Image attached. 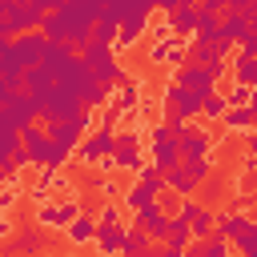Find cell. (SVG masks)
<instances>
[{
  "instance_id": "obj_1",
  "label": "cell",
  "mask_w": 257,
  "mask_h": 257,
  "mask_svg": "<svg viewBox=\"0 0 257 257\" xmlns=\"http://www.w3.org/2000/svg\"><path fill=\"white\" fill-rule=\"evenodd\" d=\"M96 20H100V0H60L52 4V12L44 16L40 24V36L48 44H68V48H84L96 32Z\"/></svg>"
},
{
  "instance_id": "obj_2",
  "label": "cell",
  "mask_w": 257,
  "mask_h": 257,
  "mask_svg": "<svg viewBox=\"0 0 257 257\" xmlns=\"http://www.w3.org/2000/svg\"><path fill=\"white\" fill-rule=\"evenodd\" d=\"M124 233H128V225H124L120 205L116 201L100 205V213H96V249H100V257H120L124 253Z\"/></svg>"
},
{
  "instance_id": "obj_3",
  "label": "cell",
  "mask_w": 257,
  "mask_h": 257,
  "mask_svg": "<svg viewBox=\"0 0 257 257\" xmlns=\"http://www.w3.org/2000/svg\"><path fill=\"white\" fill-rule=\"evenodd\" d=\"M76 56H80V60H84V64L92 68V76H96L100 84H108V88H112V84H124V80H128V72H124V68L116 64V52H112L108 44H96V40H88V44H84V48H80Z\"/></svg>"
},
{
  "instance_id": "obj_4",
  "label": "cell",
  "mask_w": 257,
  "mask_h": 257,
  "mask_svg": "<svg viewBox=\"0 0 257 257\" xmlns=\"http://www.w3.org/2000/svg\"><path fill=\"white\" fill-rule=\"evenodd\" d=\"M112 149H116V112L108 108L104 124H100L92 137H84L76 153H80V161H84V165H104V161L112 157Z\"/></svg>"
},
{
  "instance_id": "obj_5",
  "label": "cell",
  "mask_w": 257,
  "mask_h": 257,
  "mask_svg": "<svg viewBox=\"0 0 257 257\" xmlns=\"http://www.w3.org/2000/svg\"><path fill=\"white\" fill-rule=\"evenodd\" d=\"M48 12H52V4H44V0H12V8H8L12 40L16 36H28V32H40V24H44Z\"/></svg>"
},
{
  "instance_id": "obj_6",
  "label": "cell",
  "mask_w": 257,
  "mask_h": 257,
  "mask_svg": "<svg viewBox=\"0 0 257 257\" xmlns=\"http://www.w3.org/2000/svg\"><path fill=\"white\" fill-rule=\"evenodd\" d=\"M149 161H153L157 173H173V169L181 165V145L173 141V133H169L165 124H157V128L149 133Z\"/></svg>"
},
{
  "instance_id": "obj_7",
  "label": "cell",
  "mask_w": 257,
  "mask_h": 257,
  "mask_svg": "<svg viewBox=\"0 0 257 257\" xmlns=\"http://www.w3.org/2000/svg\"><path fill=\"white\" fill-rule=\"evenodd\" d=\"M153 8H157V4H149V0H128V16L120 20V36H116V44H120V48H133V44L149 32Z\"/></svg>"
},
{
  "instance_id": "obj_8",
  "label": "cell",
  "mask_w": 257,
  "mask_h": 257,
  "mask_svg": "<svg viewBox=\"0 0 257 257\" xmlns=\"http://www.w3.org/2000/svg\"><path fill=\"white\" fill-rule=\"evenodd\" d=\"M229 52H233V44H229V40H209V44L193 40V44H189V64H201V68H209L213 76H221V72H225Z\"/></svg>"
},
{
  "instance_id": "obj_9",
  "label": "cell",
  "mask_w": 257,
  "mask_h": 257,
  "mask_svg": "<svg viewBox=\"0 0 257 257\" xmlns=\"http://www.w3.org/2000/svg\"><path fill=\"white\" fill-rule=\"evenodd\" d=\"M88 124H92V112H88V108H80L72 120L44 124V128H48V141H52V145H60V149H68V153H72V149H80V141H84V128H88Z\"/></svg>"
},
{
  "instance_id": "obj_10",
  "label": "cell",
  "mask_w": 257,
  "mask_h": 257,
  "mask_svg": "<svg viewBox=\"0 0 257 257\" xmlns=\"http://www.w3.org/2000/svg\"><path fill=\"white\" fill-rule=\"evenodd\" d=\"M173 84L185 88V92H193L197 100H205V96L217 92V76H213L209 68H201V64H181L177 76H173Z\"/></svg>"
},
{
  "instance_id": "obj_11",
  "label": "cell",
  "mask_w": 257,
  "mask_h": 257,
  "mask_svg": "<svg viewBox=\"0 0 257 257\" xmlns=\"http://www.w3.org/2000/svg\"><path fill=\"white\" fill-rule=\"evenodd\" d=\"M153 36H157V44L149 48V60H165V64H185V60H189V44H185L181 36H173L169 24L153 28Z\"/></svg>"
},
{
  "instance_id": "obj_12",
  "label": "cell",
  "mask_w": 257,
  "mask_h": 257,
  "mask_svg": "<svg viewBox=\"0 0 257 257\" xmlns=\"http://www.w3.org/2000/svg\"><path fill=\"white\" fill-rule=\"evenodd\" d=\"M169 225H173V217L161 209V201H157V205H149V209H141V213H133V229H141L153 245H165Z\"/></svg>"
},
{
  "instance_id": "obj_13",
  "label": "cell",
  "mask_w": 257,
  "mask_h": 257,
  "mask_svg": "<svg viewBox=\"0 0 257 257\" xmlns=\"http://www.w3.org/2000/svg\"><path fill=\"white\" fill-rule=\"evenodd\" d=\"M76 112H80V100H76L72 92H64V88H52V92H48V100L40 104V120H44V124L72 120Z\"/></svg>"
},
{
  "instance_id": "obj_14",
  "label": "cell",
  "mask_w": 257,
  "mask_h": 257,
  "mask_svg": "<svg viewBox=\"0 0 257 257\" xmlns=\"http://www.w3.org/2000/svg\"><path fill=\"white\" fill-rule=\"evenodd\" d=\"M112 169H128V173H141L145 169V153H141V141H137V133L128 128V133H116V149H112Z\"/></svg>"
},
{
  "instance_id": "obj_15",
  "label": "cell",
  "mask_w": 257,
  "mask_h": 257,
  "mask_svg": "<svg viewBox=\"0 0 257 257\" xmlns=\"http://www.w3.org/2000/svg\"><path fill=\"white\" fill-rule=\"evenodd\" d=\"M177 213L189 221V229H193V241H209V237H213L217 213H213L209 205H201V201H181V205H177Z\"/></svg>"
},
{
  "instance_id": "obj_16",
  "label": "cell",
  "mask_w": 257,
  "mask_h": 257,
  "mask_svg": "<svg viewBox=\"0 0 257 257\" xmlns=\"http://www.w3.org/2000/svg\"><path fill=\"white\" fill-rule=\"evenodd\" d=\"M4 257H32V253H44V233L36 229V225H20L12 237H8V245L0 249Z\"/></svg>"
},
{
  "instance_id": "obj_17",
  "label": "cell",
  "mask_w": 257,
  "mask_h": 257,
  "mask_svg": "<svg viewBox=\"0 0 257 257\" xmlns=\"http://www.w3.org/2000/svg\"><path fill=\"white\" fill-rule=\"evenodd\" d=\"M44 48H48V40H44L40 32H28V36H16V40H12V56H16V64H20L24 72H28V68H40Z\"/></svg>"
},
{
  "instance_id": "obj_18",
  "label": "cell",
  "mask_w": 257,
  "mask_h": 257,
  "mask_svg": "<svg viewBox=\"0 0 257 257\" xmlns=\"http://www.w3.org/2000/svg\"><path fill=\"white\" fill-rule=\"evenodd\" d=\"M84 209H80V201H60V205H40V213H36V225H48V229H64L68 233V225L80 217Z\"/></svg>"
},
{
  "instance_id": "obj_19",
  "label": "cell",
  "mask_w": 257,
  "mask_h": 257,
  "mask_svg": "<svg viewBox=\"0 0 257 257\" xmlns=\"http://www.w3.org/2000/svg\"><path fill=\"white\" fill-rule=\"evenodd\" d=\"M161 100H165V104H169V112H173V116H181L185 124H193V120L201 116V104H205V100H197L193 92H185V88H177V84H169Z\"/></svg>"
},
{
  "instance_id": "obj_20",
  "label": "cell",
  "mask_w": 257,
  "mask_h": 257,
  "mask_svg": "<svg viewBox=\"0 0 257 257\" xmlns=\"http://www.w3.org/2000/svg\"><path fill=\"white\" fill-rule=\"evenodd\" d=\"M177 145H181V165H185V161H205L209 149H213V137H209L205 128H197V124H189V133H185Z\"/></svg>"
},
{
  "instance_id": "obj_21",
  "label": "cell",
  "mask_w": 257,
  "mask_h": 257,
  "mask_svg": "<svg viewBox=\"0 0 257 257\" xmlns=\"http://www.w3.org/2000/svg\"><path fill=\"white\" fill-rule=\"evenodd\" d=\"M249 225H253V221H249L245 213H233V209H225V213L217 217V225H213V241H225V245H229V241H237V237H241Z\"/></svg>"
},
{
  "instance_id": "obj_22",
  "label": "cell",
  "mask_w": 257,
  "mask_h": 257,
  "mask_svg": "<svg viewBox=\"0 0 257 257\" xmlns=\"http://www.w3.org/2000/svg\"><path fill=\"white\" fill-rule=\"evenodd\" d=\"M193 40H201V44H209V40H225V32H221V16H217V12H205V8H197Z\"/></svg>"
},
{
  "instance_id": "obj_23",
  "label": "cell",
  "mask_w": 257,
  "mask_h": 257,
  "mask_svg": "<svg viewBox=\"0 0 257 257\" xmlns=\"http://www.w3.org/2000/svg\"><path fill=\"white\" fill-rule=\"evenodd\" d=\"M165 193H177L181 201H193V193H197V185H193V177L185 173V165H177L173 173H165Z\"/></svg>"
},
{
  "instance_id": "obj_24",
  "label": "cell",
  "mask_w": 257,
  "mask_h": 257,
  "mask_svg": "<svg viewBox=\"0 0 257 257\" xmlns=\"http://www.w3.org/2000/svg\"><path fill=\"white\" fill-rule=\"evenodd\" d=\"M193 24H197V4H177V8L169 12V32H173V36L193 32Z\"/></svg>"
},
{
  "instance_id": "obj_25",
  "label": "cell",
  "mask_w": 257,
  "mask_h": 257,
  "mask_svg": "<svg viewBox=\"0 0 257 257\" xmlns=\"http://www.w3.org/2000/svg\"><path fill=\"white\" fill-rule=\"evenodd\" d=\"M72 245H88V241H96V217L92 213H80L72 225H68V233H64Z\"/></svg>"
},
{
  "instance_id": "obj_26",
  "label": "cell",
  "mask_w": 257,
  "mask_h": 257,
  "mask_svg": "<svg viewBox=\"0 0 257 257\" xmlns=\"http://www.w3.org/2000/svg\"><path fill=\"white\" fill-rule=\"evenodd\" d=\"M165 245H169V249H177V253H185V249L193 245V229H189V221H185L181 213H173V225H169Z\"/></svg>"
},
{
  "instance_id": "obj_27",
  "label": "cell",
  "mask_w": 257,
  "mask_h": 257,
  "mask_svg": "<svg viewBox=\"0 0 257 257\" xmlns=\"http://www.w3.org/2000/svg\"><path fill=\"white\" fill-rule=\"evenodd\" d=\"M229 68H233V80H237L241 88H253V92H257V60H253V56H241V52H237Z\"/></svg>"
},
{
  "instance_id": "obj_28",
  "label": "cell",
  "mask_w": 257,
  "mask_h": 257,
  "mask_svg": "<svg viewBox=\"0 0 257 257\" xmlns=\"http://www.w3.org/2000/svg\"><path fill=\"white\" fill-rule=\"evenodd\" d=\"M124 205H128L133 213H141V209H149V205H157V193H153L149 185H141V181H137V185H133V189L124 193Z\"/></svg>"
},
{
  "instance_id": "obj_29",
  "label": "cell",
  "mask_w": 257,
  "mask_h": 257,
  "mask_svg": "<svg viewBox=\"0 0 257 257\" xmlns=\"http://www.w3.org/2000/svg\"><path fill=\"white\" fill-rule=\"evenodd\" d=\"M149 249H153V241H149L141 229H133V225H128V233H124V253H120V257H145Z\"/></svg>"
},
{
  "instance_id": "obj_30",
  "label": "cell",
  "mask_w": 257,
  "mask_h": 257,
  "mask_svg": "<svg viewBox=\"0 0 257 257\" xmlns=\"http://www.w3.org/2000/svg\"><path fill=\"white\" fill-rule=\"evenodd\" d=\"M225 112H229V96H225V92L205 96V104H201V116H205V120H225Z\"/></svg>"
},
{
  "instance_id": "obj_31",
  "label": "cell",
  "mask_w": 257,
  "mask_h": 257,
  "mask_svg": "<svg viewBox=\"0 0 257 257\" xmlns=\"http://www.w3.org/2000/svg\"><path fill=\"white\" fill-rule=\"evenodd\" d=\"M20 153V133H12V128H0V169L12 161Z\"/></svg>"
},
{
  "instance_id": "obj_32",
  "label": "cell",
  "mask_w": 257,
  "mask_h": 257,
  "mask_svg": "<svg viewBox=\"0 0 257 257\" xmlns=\"http://www.w3.org/2000/svg\"><path fill=\"white\" fill-rule=\"evenodd\" d=\"M225 128H233V133L253 128V108H229L225 112Z\"/></svg>"
},
{
  "instance_id": "obj_33",
  "label": "cell",
  "mask_w": 257,
  "mask_h": 257,
  "mask_svg": "<svg viewBox=\"0 0 257 257\" xmlns=\"http://www.w3.org/2000/svg\"><path fill=\"white\" fill-rule=\"evenodd\" d=\"M233 249H237V257H257V221L233 241Z\"/></svg>"
},
{
  "instance_id": "obj_34",
  "label": "cell",
  "mask_w": 257,
  "mask_h": 257,
  "mask_svg": "<svg viewBox=\"0 0 257 257\" xmlns=\"http://www.w3.org/2000/svg\"><path fill=\"white\" fill-rule=\"evenodd\" d=\"M185 173H189V177H193V185L201 189V185L213 177V161H209V157H205V161H185Z\"/></svg>"
},
{
  "instance_id": "obj_35",
  "label": "cell",
  "mask_w": 257,
  "mask_h": 257,
  "mask_svg": "<svg viewBox=\"0 0 257 257\" xmlns=\"http://www.w3.org/2000/svg\"><path fill=\"white\" fill-rule=\"evenodd\" d=\"M137 181H141V185H149L153 193H165V173H157L153 165H145V169L137 173Z\"/></svg>"
},
{
  "instance_id": "obj_36",
  "label": "cell",
  "mask_w": 257,
  "mask_h": 257,
  "mask_svg": "<svg viewBox=\"0 0 257 257\" xmlns=\"http://www.w3.org/2000/svg\"><path fill=\"white\" fill-rule=\"evenodd\" d=\"M116 36H120V28H116V24H104V20H100L96 32H92V40H96V44H108V48L116 44Z\"/></svg>"
},
{
  "instance_id": "obj_37",
  "label": "cell",
  "mask_w": 257,
  "mask_h": 257,
  "mask_svg": "<svg viewBox=\"0 0 257 257\" xmlns=\"http://www.w3.org/2000/svg\"><path fill=\"white\" fill-rule=\"evenodd\" d=\"M205 257H233V253H229L225 241H213V237H209V241H205Z\"/></svg>"
},
{
  "instance_id": "obj_38",
  "label": "cell",
  "mask_w": 257,
  "mask_h": 257,
  "mask_svg": "<svg viewBox=\"0 0 257 257\" xmlns=\"http://www.w3.org/2000/svg\"><path fill=\"white\" fill-rule=\"evenodd\" d=\"M145 257H185V253H177V249H169V245H153Z\"/></svg>"
},
{
  "instance_id": "obj_39",
  "label": "cell",
  "mask_w": 257,
  "mask_h": 257,
  "mask_svg": "<svg viewBox=\"0 0 257 257\" xmlns=\"http://www.w3.org/2000/svg\"><path fill=\"white\" fill-rule=\"evenodd\" d=\"M241 56H253L257 60V36H245L241 40Z\"/></svg>"
},
{
  "instance_id": "obj_40",
  "label": "cell",
  "mask_w": 257,
  "mask_h": 257,
  "mask_svg": "<svg viewBox=\"0 0 257 257\" xmlns=\"http://www.w3.org/2000/svg\"><path fill=\"white\" fill-rule=\"evenodd\" d=\"M205 189H209V193H205L209 201H213V197H221V181H217V177H209V181H205Z\"/></svg>"
},
{
  "instance_id": "obj_41",
  "label": "cell",
  "mask_w": 257,
  "mask_h": 257,
  "mask_svg": "<svg viewBox=\"0 0 257 257\" xmlns=\"http://www.w3.org/2000/svg\"><path fill=\"white\" fill-rule=\"evenodd\" d=\"M185 257H205V241H193V245L185 249Z\"/></svg>"
},
{
  "instance_id": "obj_42",
  "label": "cell",
  "mask_w": 257,
  "mask_h": 257,
  "mask_svg": "<svg viewBox=\"0 0 257 257\" xmlns=\"http://www.w3.org/2000/svg\"><path fill=\"white\" fill-rule=\"evenodd\" d=\"M8 233H12V225H8V217H4V209H0V241H4Z\"/></svg>"
},
{
  "instance_id": "obj_43",
  "label": "cell",
  "mask_w": 257,
  "mask_h": 257,
  "mask_svg": "<svg viewBox=\"0 0 257 257\" xmlns=\"http://www.w3.org/2000/svg\"><path fill=\"white\" fill-rule=\"evenodd\" d=\"M249 36H257V16H253V20H249Z\"/></svg>"
},
{
  "instance_id": "obj_44",
  "label": "cell",
  "mask_w": 257,
  "mask_h": 257,
  "mask_svg": "<svg viewBox=\"0 0 257 257\" xmlns=\"http://www.w3.org/2000/svg\"><path fill=\"white\" fill-rule=\"evenodd\" d=\"M249 197H257V189H253V193H249Z\"/></svg>"
},
{
  "instance_id": "obj_45",
  "label": "cell",
  "mask_w": 257,
  "mask_h": 257,
  "mask_svg": "<svg viewBox=\"0 0 257 257\" xmlns=\"http://www.w3.org/2000/svg\"><path fill=\"white\" fill-rule=\"evenodd\" d=\"M233 257H237V253H233Z\"/></svg>"
}]
</instances>
